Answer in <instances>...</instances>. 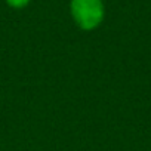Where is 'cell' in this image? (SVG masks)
<instances>
[{
    "instance_id": "cell-1",
    "label": "cell",
    "mask_w": 151,
    "mask_h": 151,
    "mask_svg": "<svg viewBox=\"0 0 151 151\" xmlns=\"http://www.w3.org/2000/svg\"><path fill=\"white\" fill-rule=\"evenodd\" d=\"M70 11L74 22L85 31L98 28L105 17L104 0H71Z\"/></svg>"
},
{
    "instance_id": "cell-2",
    "label": "cell",
    "mask_w": 151,
    "mask_h": 151,
    "mask_svg": "<svg viewBox=\"0 0 151 151\" xmlns=\"http://www.w3.org/2000/svg\"><path fill=\"white\" fill-rule=\"evenodd\" d=\"M5 2L12 9H22V8L28 6V3L31 2V0H5Z\"/></svg>"
}]
</instances>
